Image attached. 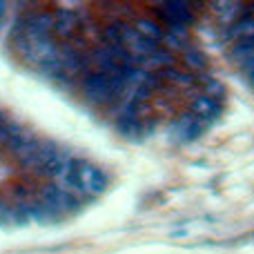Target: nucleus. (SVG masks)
<instances>
[{"instance_id": "nucleus-11", "label": "nucleus", "mask_w": 254, "mask_h": 254, "mask_svg": "<svg viewBox=\"0 0 254 254\" xmlns=\"http://www.w3.org/2000/svg\"><path fill=\"white\" fill-rule=\"evenodd\" d=\"M67 165H69V158L65 156V154H61L58 152L56 156H52L47 163H45L43 167H40V174H45V176H61V174H65V170H67Z\"/></svg>"}, {"instance_id": "nucleus-17", "label": "nucleus", "mask_w": 254, "mask_h": 254, "mask_svg": "<svg viewBox=\"0 0 254 254\" xmlns=\"http://www.w3.org/2000/svg\"><path fill=\"white\" fill-rule=\"evenodd\" d=\"M156 49H158V43H154V40H149V38H143L140 34H138V38L129 45V52L136 54V56H152Z\"/></svg>"}, {"instance_id": "nucleus-28", "label": "nucleus", "mask_w": 254, "mask_h": 254, "mask_svg": "<svg viewBox=\"0 0 254 254\" xmlns=\"http://www.w3.org/2000/svg\"><path fill=\"white\" fill-rule=\"evenodd\" d=\"M7 223H11V207L0 203V225H7Z\"/></svg>"}, {"instance_id": "nucleus-14", "label": "nucleus", "mask_w": 254, "mask_h": 254, "mask_svg": "<svg viewBox=\"0 0 254 254\" xmlns=\"http://www.w3.org/2000/svg\"><path fill=\"white\" fill-rule=\"evenodd\" d=\"M252 54H254V38H248V40H239V43L228 52V56L232 58V61L246 63Z\"/></svg>"}, {"instance_id": "nucleus-30", "label": "nucleus", "mask_w": 254, "mask_h": 254, "mask_svg": "<svg viewBox=\"0 0 254 254\" xmlns=\"http://www.w3.org/2000/svg\"><path fill=\"white\" fill-rule=\"evenodd\" d=\"M4 9H7V4L0 2V20H2V16H4Z\"/></svg>"}, {"instance_id": "nucleus-6", "label": "nucleus", "mask_w": 254, "mask_h": 254, "mask_svg": "<svg viewBox=\"0 0 254 254\" xmlns=\"http://www.w3.org/2000/svg\"><path fill=\"white\" fill-rule=\"evenodd\" d=\"M76 27V11H69V9H58L56 16H54V31L61 38H67V36L74 34Z\"/></svg>"}, {"instance_id": "nucleus-4", "label": "nucleus", "mask_w": 254, "mask_h": 254, "mask_svg": "<svg viewBox=\"0 0 254 254\" xmlns=\"http://www.w3.org/2000/svg\"><path fill=\"white\" fill-rule=\"evenodd\" d=\"M78 174H80V181H83L87 194H103L107 190V176L98 167L89 165L85 161H78Z\"/></svg>"}, {"instance_id": "nucleus-21", "label": "nucleus", "mask_w": 254, "mask_h": 254, "mask_svg": "<svg viewBox=\"0 0 254 254\" xmlns=\"http://www.w3.org/2000/svg\"><path fill=\"white\" fill-rule=\"evenodd\" d=\"M183 63L190 69H203V67H205V56H203L201 52H196V49H185Z\"/></svg>"}, {"instance_id": "nucleus-32", "label": "nucleus", "mask_w": 254, "mask_h": 254, "mask_svg": "<svg viewBox=\"0 0 254 254\" xmlns=\"http://www.w3.org/2000/svg\"><path fill=\"white\" fill-rule=\"evenodd\" d=\"M4 123H7V121H4V114H2V112H0V127H2Z\"/></svg>"}, {"instance_id": "nucleus-12", "label": "nucleus", "mask_w": 254, "mask_h": 254, "mask_svg": "<svg viewBox=\"0 0 254 254\" xmlns=\"http://www.w3.org/2000/svg\"><path fill=\"white\" fill-rule=\"evenodd\" d=\"M230 38H237V40H248L254 38V18L246 16L241 20H237L232 27H230Z\"/></svg>"}, {"instance_id": "nucleus-27", "label": "nucleus", "mask_w": 254, "mask_h": 254, "mask_svg": "<svg viewBox=\"0 0 254 254\" xmlns=\"http://www.w3.org/2000/svg\"><path fill=\"white\" fill-rule=\"evenodd\" d=\"M167 34H172V36H176V38L185 40V38H188V27L181 25V22H174V25H170V31H167Z\"/></svg>"}, {"instance_id": "nucleus-23", "label": "nucleus", "mask_w": 254, "mask_h": 254, "mask_svg": "<svg viewBox=\"0 0 254 254\" xmlns=\"http://www.w3.org/2000/svg\"><path fill=\"white\" fill-rule=\"evenodd\" d=\"M20 129H22V127L16 125V123H4L2 127H0V145H4V147H7L9 140H11Z\"/></svg>"}, {"instance_id": "nucleus-5", "label": "nucleus", "mask_w": 254, "mask_h": 254, "mask_svg": "<svg viewBox=\"0 0 254 254\" xmlns=\"http://www.w3.org/2000/svg\"><path fill=\"white\" fill-rule=\"evenodd\" d=\"M158 16L167 22V25H192L194 22V13L190 11V2H161L158 4Z\"/></svg>"}, {"instance_id": "nucleus-22", "label": "nucleus", "mask_w": 254, "mask_h": 254, "mask_svg": "<svg viewBox=\"0 0 254 254\" xmlns=\"http://www.w3.org/2000/svg\"><path fill=\"white\" fill-rule=\"evenodd\" d=\"M103 38H105L107 47H112V45H123V43H121V29H119V22H114V25H107L105 29H103Z\"/></svg>"}, {"instance_id": "nucleus-9", "label": "nucleus", "mask_w": 254, "mask_h": 254, "mask_svg": "<svg viewBox=\"0 0 254 254\" xmlns=\"http://www.w3.org/2000/svg\"><path fill=\"white\" fill-rule=\"evenodd\" d=\"M134 27H136V31H138L143 38H149V40H154V43H158V40L165 38V31H163V27L158 25V22L149 20V18H138Z\"/></svg>"}, {"instance_id": "nucleus-25", "label": "nucleus", "mask_w": 254, "mask_h": 254, "mask_svg": "<svg viewBox=\"0 0 254 254\" xmlns=\"http://www.w3.org/2000/svg\"><path fill=\"white\" fill-rule=\"evenodd\" d=\"M163 43H165L167 45V52H172V54H174V52H185V43H183V40H181V38H176V36H172V34H167V31H165V38H163Z\"/></svg>"}, {"instance_id": "nucleus-2", "label": "nucleus", "mask_w": 254, "mask_h": 254, "mask_svg": "<svg viewBox=\"0 0 254 254\" xmlns=\"http://www.w3.org/2000/svg\"><path fill=\"white\" fill-rule=\"evenodd\" d=\"M83 94L89 103H96V105H103V103L112 101L110 76L103 74V71H87L83 78Z\"/></svg>"}, {"instance_id": "nucleus-26", "label": "nucleus", "mask_w": 254, "mask_h": 254, "mask_svg": "<svg viewBox=\"0 0 254 254\" xmlns=\"http://www.w3.org/2000/svg\"><path fill=\"white\" fill-rule=\"evenodd\" d=\"M223 94H225V87L219 83V80H212L210 78L205 83V96H210V98H214V101H216V96H223Z\"/></svg>"}, {"instance_id": "nucleus-16", "label": "nucleus", "mask_w": 254, "mask_h": 254, "mask_svg": "<svg viewBox=\"0 0 254 254\" xmlns=\"http://www.w3.org/2000/svg\"><path fill=\"white\" fill-rule=\"evenodd\" d=\"M65 183L69 185L74 192H78V194L85 192V185L78 174V161H69V165H67V170H65Z\"/></svg>"}, {"instance_id": "nucleus-20", "label": "nucleus", "mask_w": 254, "mask_h": 254, "mask_svg": "<svg viewBox=\"0 0 254 254\" xmlns=\"http://www.w3.org/2000/svg\"><path fill=\"white\" fill-rule=\"evenodd\" d=\"M29 221H31V214H29V203H18L16 207H11V223L27 225Z\"/></svg>"}, {"instance_id": "nucleus-31", "label": "nucleus", "mask_w": 254, "mask_h": 254, "mask_svg": "<svg viewBox=\"0 0 254 254\" xmlns=\"http://www.w3.org/2000/svg\"><path fill=\"white\" fill-rule=\"evenodd\" d=\"M248 80H250V85L254 87V71H252V74H248Z\"/></svg>"}, {"instance_id": "nucleus-29", "label": "nucleus", "mask_w": 254, "mask_h": 254, "mask_svg": "<svg viewBox=\"0 0 254 254\" xmlns=\"http://www.w3.org/2000/svg\"><path fill=\"white\" fill-rule=\"evenodd\" d=\"M149 96H152V92H149V89L138 87V89H136V94H134V101H136V103H143V101H147Z\"/></svg>"}, {"instance_id": "nucleus-8", "label": "nucleus", "mask_w": 254, "mask_h": 254, "mask_svg": "<svg viewBox=\"0 0 254 254\" xmlns=\"http://www.w3.org/2000/svg\"><path fill=\"white\" fill-rule=\"evenodd\" d=\"M192 114H196L198 119H212V116H216L219 114V105H216V101L214 98H210V96H205V94H203V96H196L192 101Z\"/></svg>"}, {"instance_id": "nucleus-3", "label": "nucleus", "mask_w": 254, "mask_h": 254, "mask_svg": "<svg viewBox=\"0 0 254 254\" xmlns=\"http://www.w3.org/2000/svg\"><path fill=\"white\" fill-rule=\"evenodd\" d=\"M203 131V119H198L196 114L188 112V114L179 116L174 125H172V136L181 140V143H190V140H196Z\"/></svg>"}, {"instance_id": "nucleus-24", "label": "nucleus", "mask_w": 254, "mask_h": 254, "mask_svg": "<svg viewBox=\"0 0 254 254\" xmlns=\"http://www.w3.org/2000/svg\"><path fill=\"white\" fill-rule=\"evenodd\" d=\"M119 29H121V43L131 45L136 38H138V31H136V27L127 25V22H119Z\"/></svg>"}, {"instance_id": "nucleus-10", "label": "nucleus", "mask_w": 254, "mask_h": 254, "mask_svg": "<svg viewBox=\"0 0 254 254\" xmlns=\"http://www.w3.org/2000/svg\"><path fill=\"white\" fill-rule=\"evenodd\" d=\"M156 76L163 80H170V83L174 85H194V74H190V71H179L176 67H163V69H156Z\"/></svg>"}, {"instance_id": "nucleus-1", "label": "nucleus", "mask_w": 254, "mask_h": 254, "mask_svg": "<svg viewBox=\"0 0 254 254\" xmlns=\"http://www.w3.org/2000/svg\"><path fill=\"white\" fill-rule=\"evenodd\" d=\"M38 203H43L45 207H49L52 212H76L78 210V198L74 196L71 192H67V190H61L58 185L49 183L45 185L43 190L38 192Z\"/></svg>"}, {"instance_id": "nucleus-18", "label": "nucleus", "mask_w": 254, "mask_h": 254, "mask_svg": "<svg viewBox=\"0 0 254 254\" xmlns=\"http://www.w3.org/2000/svg\"><path fill=\"white\" fill-rule=\"evenodd\" d=\"M29 214L38 223H47V221L56 219V212H52L49 207H45L43 203H29Z\"/></svg>"}, {"instance_id": "nucleus-13", "label": "nucleus", "mask_w": 254, "mask_h": 254, "mask_svg": "<svg viewBox=\"0 0 254 254\" xmlns=\"http://www.w3.org/2000/svg\"><path fill=\"white\" fill-rule=\"evenodd\" d=\"M116 129H119L121 134L127 138V136H140L143 127H140L138 116H127V114H123L119 121H116Z\"/></svg>"}, {"instance_id": "nucleus-15", "label": "nucleus", "mask_w": 254, "mask_h": 254, "mask_svg": "<svg viewBox=\"0 0 254 254\" xmlns=\"http://www.w3.org/2000/svg\"><path fill=\"white\" fill-rule=\"evenodd\" d=\"M147 61H149V67H158V69H163V67H174L176 56L172 52H167L165 47H158L152 56H147Z\"/></svg>"}, {"instance_id": "nucleus-7", "label": "nucleus", "mask_w": 254, "mask_h": 254, "mask_svg": "<svg viewBox=\"0 0 254 254\" xmlns=\"http://www.w3.org/2000/svg\"><path fill=\"white\" fill-rule=\"evenodd\" d=\"M87 65H89L87 54L74 52L71 56H67L65 61H63V71H65L67 76H80V74H87Z\"/></svg>"}, {"instance_id": "nucleus-19", "label": "nucleus", "mask_w": 254, "mask_h": 254, "mask_svg": "<svg viewBox=\"0 0 254 254\" xmlns=\"http://www.w3.org/2000/svg\"><path fill=\"white\" fill-rule=\"evenodd\" d=\"M34 138H36L34 134H29V131H22V129H20V131H18L16 136H13L11 140H9L7 149H11L13 154H18V152H20L22 147H25V145H29V143H31V140H34Z\"/></svg>"}]
</instances>
